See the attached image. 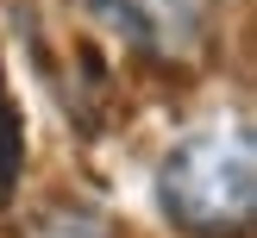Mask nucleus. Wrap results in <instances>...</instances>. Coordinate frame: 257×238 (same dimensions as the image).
<instances>
[{"label":"nucleus","instance_id":"nucleus-1","mask_svg":"<svg viewBox=\"0 0 257 238\" xmlns=\"http://www.w3.org/2000/svg\"><path fill=\"white\" fill-rule=\"evenodd\" d=\"M163 213H170L182 232L195 238H238L251 225L257 207V157L245 125H213V132H195L163 157L157 175Z\"/></svg>","mask_w":257,"mask_h":238},{"label":"nucleus","instance_id":"nucleus-2","mask_svg":"<svg viewBox=\"0 0 257 238\" xmlns=\"http://www.w3.org/2000/svg\"><path fill=\"white\" fill-rule=\"evenodd\" d=\"M94 25H107L113 38L125 44H145V50H182L201 25L195 0H75Z\"/></svg>","mask_w":257,"mask_h":238},{"label":"nucleus","instance_id":"nucleus-3","mask_svg":"<svg viewBox=\"0 0 257 238\" xmlns=\"http://www.w3.org/2000/svg\"><path fill=\"white\" fill-rule=\"evenodd\" d=\"M25 238H113V225L100 219L94 207H75V200H63V207H44V213H32Z\"/></svg>","mask_w":257,"mask_h":238},{"label":"nucleus","instance_id":"nucleus-4","mask_svg":"<svg viewBox=\"0 0 257 238\" xmlns=\"http://www.w3.org/2000/svg\"><path fill=\"white\" fill-rule=\"evenodd\" d=\"M19 157H25V132H19V113L0 100V200L13 194V175H19Z\"/></svg>","mask_w":257,"mask_h":238}]
</instances>
